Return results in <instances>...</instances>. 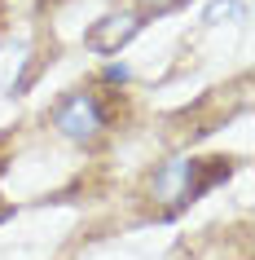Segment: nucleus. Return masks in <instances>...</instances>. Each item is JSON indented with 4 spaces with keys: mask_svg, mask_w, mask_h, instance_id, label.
<instances>
[{
    "mask_svg": "<svg viewBox=\"0 0 255 260\" xmlns=\"http://www.w3.org/2000/svg\"><path fill=\"white\" fill-rule=\"evenodd\" d=\"M53 123L62 128V137L70 141H88L97 137V128H101V106H97V97L93 93H70L62 106H57Z\"/></svg>",
    "mask_w": 255,
    "mask_h": 260,
    "instance_id": "obj_1",
    "label": "nucleus"
},
{
    "mask_svg": "<svg viewBox=\"0 0 255 260\" xmlns=\"http://www.w3.org/2000/svg\"><path fill=\"white\" fill-rule=\"evenodd\" d=\"M194 177H198V159H172L154 172L150 190L159 203H185V199H194Z\"/></svg>",
    "mask_w": 255,
    "mask_h": 260,
    "instance_id": "obj_2",
    "label": "nucleus"
},
{
    "mask_svg": "<svg viewBox=\"0 0 255 260\" xmlns=\"http://www.w3.org/2000/svg\"><path fill=\"white\" fill-rule=\"evenodd\" d=\"M136 31H141V14H106L88 31V49L93 53H119Z\"/></svg>",
    "mask_w": 255,
    "mask_h": 260,
    "instance_id": "obj_3",
    "label": "nucleus"
},
{
    "mask_svg": "<svg viewBox=\"0 0 255 260\" xmlns=\"http://www.w3.org/2000/svg\"><path fill=\"white\" fill-rule=\"evenodd\" d=\"M31 62V44L18 36V40H0V93H14L22 84V71Z\"/></svg>",
    "mask_w": 255,
    "mask_h": 260,
    "instance_id": "obj_4",
    "label": "nucleus"
},
{
    "mask_svg": "<svg viewBox=\"0 0 255 260\" xmlns=\"http://www.w3.org/2000/svg\"><path fill=\"white\" fill-rule=\"evenodd\" d=\"M242 18H246V5L242 0H211L202 9V22L207 27H225V22H242Z\"/></svg>",
    "mask_w": 255,
    "mask_h": 260,
    "instance_id": "obj_5",
    "label": "nucleus"
},
{
    "mask_svg": "<svg viewBox=\"0 0 255 260\" xmlns=\"http://www.w3.org/2000/svg\"><path fill=\"white\" fill-rule=\"evenodd\" d=\"M180 0H141V9L145 14H167V9H176Z\"/></svg>",
    "mask_w": 255,
    "mask_h": 260,
    "instance_id": "obj_6",
    "label": "nucleus"
},
{
    "mask_svg": "<svg viewBox=\"0 0 255 260\" xmlns=\"http://www.w3.org/2000/svg\"><path fill=\"white\" fill-rule=\"evenodd\" d=\"M128 75H132V71L123 67V62H115V67H106V80H110V84H123Z\"/></svg>",
    "mask_w": 255,
    "mask_h": 260,
    "instance_id": "obj_7",
    "label": "nucleus"
}]
</instances>
